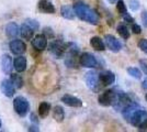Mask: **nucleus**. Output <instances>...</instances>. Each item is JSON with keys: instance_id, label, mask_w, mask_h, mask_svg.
Listing matches in <instances>:
<instances>
[{"instance_id": "23", "label": "nucleus", "mask_w": 147, "mask_h": 132, "mask_svg": "<svg viewBox=\"0 0 147 132\" xmlns=\"http://www.w3.org/2000/svg\"><path fill=\"white\" fill-rule=\"evenodd\" d=\"M61 14L63 18L68 20H73L75 18V10H73L70 7L68 6H63L61 8Z\"/></svg>"}, {"instance_id": "35", "label": "nucleus", "mask_w": 147, "mask_h": 132, "mask_svg": "<svg viewBox=\"0 0 147 132\" xmlns=\"http://www.w3.org/2000/svg\"><path fill=\"white\" fill-rule=\"evenodd\" d=\"M31 121H32V122H33V123H37V119H36V117H35V114H33V113H32V114H31Z\"/></svg>"}, {"instance_id": "36", "label": "nucleus", "mask_w": 147, "mask_h": 132, "mask_svg": "<svg viewBox=\"0 0 147 132\" xmlns=\"http://www.w3.org/2000/svg\"><path fill=\"white\" fill-rule=\"evenodd\" d=\"M142 87H143V89H145V90H147V78L143 82V84H142Z\"/></svg>"}, {"instance_id": "17", "label": "nucleus", "mask_w": 147, "mask_h": 132, "mask_svg": "<svg viewBox=\"0 0 147 132\" xmlns=\"http://www.w3.org/2000/svg\"><path fill=\"white\" fill-rule=\"evenodd\" d=\"M1 69L2 72L7 74V75H10L11 74V70H12V61H11V57L9 56L8 54H5L1 57Z\"/></svg>"}, {"instance_id": "27", "label": "nucleus", "mask_w": 147, "mask_h": 132, "mask_svg": "<svg viewBox=\"0 0 147 132\" xmlns=\"http://www.w3.org/2000/svg\"><path fill=\"white\" fill-rule=\"evenodd\" d=\"M127 73H129L132 77L136 78V79H141L142 78L141 70L137 68V67H129V68H127Z\"/></svg>"}, {"instance_id": "6", "label": "nucleus", "mask_w": 147, "mask_h": 132, "mask_svg": "<svg viewBox=\"0 0 147 132\" xmlns=\"http://www.w3.org/2000/svg\"><path fill=\"white\" fill-rule=\"evenodd\" d=\"M115 97H117V93L114 90H105L102 94L99 96L98 101L99 105L103 106V107H109V106H112L113 102L115 100Z\"/></svg>"}, {"instance_id": "20", "label": "nucleus", "mask_w": 147, "mask_h": 132, "mask_svg": "<svg viewBox=\"0 0 147 132\" xmlns=\"http://www.w3.org/2000/svg\"><path fill=\"white\" fill-rule=\"evenodd\" d=\"M13 67L19 73L24 72L25 68H26V58L24 56H19L17 58H14V61H13Z\"/></svg>"}, {"instance_id": "18", "label": "nucleus", "mask_w": 147, "mask_h": 132, "mask_svg": "<svg viewBox=\"0 0 147 132\" xmlns=\"http://www.w3.org/2000/svg\"><path fill=\"white\" fill-rule=\"evenodd\" d=\"M19 31H20V28H19L17 23L14 22H10L8 23L6 26V35L9 39H13L16 38L19 34Z\"/></svg>"}, {"instance_id": "33", "label": "nucleus", "mask_w": 147, "mask_h": 132, "mask_svg": "<svg viewBox=\"0 0 147 132\" xmlns=\"http://www.w3.org/2000/svg\"><path fill=\"white\" fill-rule=\"evenodd\" d=\"M141 19H142V22H143L144 26L147 28V11H143V12H142Z\"/></svg>"}, {"instance_id": "29", "label": "nucleus", "mask_w": 147, "mask_h": 132, "mask_svg": "<svg viewBox=\"0 0 147 132\" xmlns=\"http://www.w3.org/2000/svg\"><path fill=\"white\" fill-rule=\"evenodd\" d=\"M138 46H140V49H141L144 53L147 54V40L146 39H142L141 41L138 42Z\"/></svg>"}, {"instance_id": "9", "label": "nucleus", "mask_w": 147, "mask_h": 132, "mask_svg": "<svg viewBox=\"0 0 147 132\" xmlns=\"http://www.w3.org/2000/svg\"><path fill=\"white\" fill-rule=\"evenodd\" d=\"M104 40H105V44L108 46V49L114 53L120 52L122 49V44L120 43V41L117 40L115 37H113L112 34H107L104 35Z\"/></svg>"}, {"instance_id": "24", "label": "nucleus", "mask_w": 147, "mask_h": 132, "mask_svg": "<svg viewBox=\"0 0 147 132\" xmlns=\"http://www.w3.org/2000/svg\"><path fill=\"white\" fill-rule=\"evenodd\" d=\"M49 110H51V104L45 102V101L40 104V106H38V114H40L42 118H45V117L49 116Z\"/></svg>"}, {"instance_id": "31", "label": "nucleus", "mask_w": 147, "mask_h": 132, "mask_svg": "<svg viewBox=\"0 0 147 132\" xmlns=\"http://www.w3.org/2000/svg\"><path fill=\"white\" fill-rule=\"evenodd\" d=\"M140 66H141L142 70L147 75V58H143L140 61Z\"/></svg>"}, {"instance_id": "25", "label": "nucleus", "mask_w": 147, "mask_h": 132, "mask_svg": "<svg viewBox=\"0 0 147 132\" xmlns=\"http://www.w3.org/2000/svg\"><path fill=\"white\" fill-rule=\"evenodd\" d=\"M10 81H11L13 86L17 88V89H19V88H21L23 86V79L18 74H10Z\"/></svg>"}, {"instance_id": "12", "label": "nucleus", "mask_w": 147, "mask_h": 132, "mask_svg": "<svg viewBox=\"0 0 147 132\" xmlns=\"http://www.w3.org/2000/svg\"><path fill=\"white\" fill-rule=\"evenodd\" d=\"M0 89H1V93L7 96V97H9V98H11L14 93H16V89L17 88L13 86V84L11 83L10 79H3L1 84H0Z\"/></svg>"}, {"instance_id": "4", "label": "nucleus", "mask_w": 147, "mask_h": 132, "mask_svg": "<svg viewBox=\"0 0 147 132\" xmlns=\"http://www.w3.org/2000/svg\"><path fill=\"white\" fill-rule=\"evenodd\" d=\"M134 104V101L129 98V95H126L125 93H117V97H115V100L113 102V108L117 110V111H121L122 112L125 108H127L129 105Z\"/></svg>"}, {"instance_id": "14", "label": "nucleus", "mask_w": 147, "mask_h": 132, "mask_svg": "<svg viewBox=\"0 0 147 132\" xmlns=\"http://www.w3.org/2000/svg\"><path fill=\"white\" fill-rule=\"evenodd\" d=\"M117 12H119V14H120L126 22H129V23H133V22H134V19L127 13V8H126V5L124 3L123 0H117Z\"/></svg>"}, {"instance_id": "39", "label": "nucleus", "mask_w": 147, "mask_h": 132, "mask_svg": "<svg viewBox=\"0 0 147 132\" xmlns=\"http://www.w3.org/2000/svg\"><path fill=\"white\" fill-rule=\"evenodd\" d=\"M145 99H146V101H147V94L145 95Z\"/></svg>"}, {"instance_id": "13", "label": "nucleus", "mask_w": 147, "mask_h": 132, "mask_svg": "<svg viewBox=\"0 0 147 132\" xmlns=\"http://www.w3.org/2000/svg\"><path fill=\"white\" fill-rule=\"evenodd\" d=\"M61 102L65 104L68 107H73V108H79L82 107V101L80 100L79 98L71 96V95H64L61 97Z\"/></svg>"}, {"instance_id": "8", "label": "nucleus", "mask_w": 147, "mask_h": 132, "mask_svg": "<svg viewBox=\"0 0 147 132\" xmlns=\"http://www.w3.org/2000/svg\"><path fill=\"white\" fill-rule=\"evenodd\" d=\"M66 50H67V45L64 44L61 41H54V42H52V43L49 44V52L55 57H57V58H61L64 55V53L66 52Z\"/></svg>"}, {"instance_id": "1", "label": "nucleus", "mask_w": 147, "mask_h": 132, "mask_svg": "<svg viewBox=\"0 0 147 132\" xmlns=\"http://www.w3.org/2000/svg\"><path fill=\"white\" fill-rule=\"evenodd\" d=\"M124 119L126 120L132 126L136 127L137 129L143 125V122L147 119V111L143 107L132 104L127 108H125L122 111Z\"/></svg>"}, {"instance_id": "32", "label": "nucleus", "mask_w": 147, "mask_h": 132, "mask_svg": "<svg viewBox=\"0 0 147 132\" xmlns=\"http://www.w3.org/2000/svg\"><path fill=\"white\" fill-rule=\"evenodd\" d=\"M132 31H133V33H135V34H141L142 33V28L141 25L136 24V23H132Z\"/></svg>"}, {"instance_id": "7", "label": "nucleus", "mask_w": 147, "mask_h": 132, "mask_svg": "<svg viewBox=\"0 0 147 132\" xmlns=\"http://www.w3.org/2000/svg\"><path fill=\"white\" fill-rule=\"evenodd\" d=\"M85 81L89 89L92 91H99L100 89V81H99V75L96 72H88L85 77Z\"/></svg>"}, {"instance_id": "16", "label": "nucleus", "mask_w": 147, "mask_h": 132, "mask_svg": "<svg viewBox=\"0 0 147 132\" xmlns=\"http://www.w3.org/2000/svg\"><path fill=\"white\" fill-rule=\"evenodd\" d=\"M37 9L42 13H55V7L49 0H40L37 2Z\"/></svg>"}, {"instance_id": "28", "label": "nucleus", "mask_w": 147, "mask_h": 132, "mask_svg": "<svg viewBox=\"0 0 147 132\" xmlns=\"http://www.w3.org/2000/svg\"><path fill=\"white\" fill-rule=\"evenodd\" d=\"M24 23L29 25L30 28H32L34 31H37V30H38V28H40L38 22H37L36 20H34V19H26L24 21Z\"/></svg>"}, {"instance_id": "26", "label": "nucleus", "mask_w": 147, "mask_h": 132, "mask_svg": "<svg viewBox=\"0 0 147 132\" xmlns=\"http://www.w3.org/2000/svg\"><path fill=\"white\" fill-rule=\"evenodd\" d=\"M117 33L120 34V37H121V38H123L124 40H127V39L129 38V29H127V26H126L125 24H123V23H121V24L117 25Z\"/></svg>"}, {"instance_id": "10", "label": "nucleus", "mask_w": 147, "mask_h": 132, "mask_svg": "<svg viewBox=\"0 0 147 132\" xmlns=\"http://www.w3.org/2000/svg\"><path fill=\"white\" fill-rule=\"evenodd\" d=\"M9 49L16 55H21L26 51V45L21 40H12L9 43Z\"/></svg>"}, {"instance_id": "38", "label": "nucleus", "mask_w": 147, "mask_h": 132, "mask_svg": "<svg viewBox=\"0 0 147 132\" xmlns=\"http://www.w3.org/2000/svg\"><path fill=\"white\" fill-rule=\"evenodd\" d=\"M108 1H109L110 3H114V2H117V0H108Z\"/></svg>"}, {"instance_id": "22", "label": "nucleus", "mask_w": 147, "mask_h": 132, "mask_svg": "<svg viewBox=\"0 0 147 132\" xmlns=\"http://www.w3.org/2000/svg\"><path fill=\"white\" fill-rule=\"evenodd\" d=\"M53 118L57 121V122H63L65 119V111L63 107L61 106H55L53 109Z\"/></svg>"}, {"instance_id": "30", "label": "nucleus", "mask_w": 147, "mask_h": 132, "mask_svg": "<svg viewBox=\"0 0 147 132\" xmlns=\"http://www.w3.org/2000/svg\"><path fill=\"white\" fill-rule=\"evenodd\" d=\"M129 8L133 10V11H136L140 9V2L137 0H129Z\"/></svg>"}, {"instance_id": "19", "label": "nucleus", "mask_w": 147, "mask_h": 132, "mask_svg": "<svg viewBox=\"0 0 147 132\" xmlns=\"http://www.w3.org/2000/svg\"><path fill=\"white\" fill-rule=\"evenodd\" d=\"M19 34L21 35V38L25 39V40H31L32 37H33V34H34V30L30 28L28 24H23L20 26V31H19Z\"/></svg>"}, {"instance_id": "15", "label": "nucleus", "mask_w": 147, "mask_h": 132, "mask_svg": "<svg viewBox=\"0 0 147 132\" xmlns=\"http://www.w3.org/2000/svg\"><path fill=\"white\" fill-rule=\"evenodd\" d=\"M32 46L38 51H43L44 49H46L47 46V39L44 34H38L36 37H34V39L32 40Z\"/></svg>"}, {"instance_id": "37", "label": "nucleus", "mask_w": 147, "mask_h": 132, "mask_svg": "<svg viewBox=\"0 0 147 132\" xmlns=\"http://www.w3.org/2000/svg\"><path fill=\"white\" fill-rule=\"evenodd\" d=\"M29 130H30V131H38V128H36V126L35 127L33 126V127H31Z\"/></svg>"}, {"instance_id": "2", "label": "nucleus", "mask_w": 147, "mask_h": 132, "mask_svg": "<svg viewBox=\"0 0 147 132\" xmlns=\"http://www.w3.org/2000/svg\"><path fill=\"white\" fill-rule=\"evenodd\" d=\"M74 10H75V13L76 16L79 18L80 20L85 21V22H88L90 24H94L97 25L100 21V18H99V14L92 8L84 3V2H77L75 6H74Z\"/></svg>"}, {"instance_id": "21", "label": "nucleus", "mask_w": 147, "mask_h": 132, "mask_svg": "<svg viewBox=\"0 0 147 132\" xmlns=\"http://www.w3.org/2000/svg\"><path fill=\"white\" fill-rule=\"evenodd\" d=\"M90 45L96 51H104L105 50V45H104L102 39L99 37H92L90 39Z\"/></svg>"}, {"instance_id": "11", "label": "nucleus", "mask_w": 147, "mask_h": 132, "mask_svg": "<svg viewBox=\"0 0 147 132\" xmlns=\"http://www.w3.org/2000/svg\"><path fill=\"white\" fill-rule=\"evenodd\" d=\"M99 81L102 86H110L115 82V75L111 70H103L99 74Z\"/></svg>"}, {"instance_id": "40", "label": "nucleus", "mask_w": 147, "mask_h": 132, "mask_svg": "<svg viewBox=\"0 0 147 132\" xmlns=\"http://www.w3.org/2000/svg\"><path fill=\"white\" fill-rule=\"evenodd\" d=\"M0 128H1V120H0Z\"/></svg>"}, {"instance_id": "5", "label": "nucleus", "mask_w": 147, "mask_h": 132, "mask_svg": "<svg viewBox=\"0 0 147 132\" xmlns=\"http://www.w3.org/2000/svg\"><path fill=\"white\" fill-rule=\"evenodd\" d=\"M79 64L82 67H87V68L98 67V61H97L96 56L88 52L82 53L79 56Z\"/></svg>"}, {"instance_id": "3", "label": "nucleus", "mask_w": 147, "mask_h": 132, "mask_svg": "<svg viewBox=\"0 0 147 132\" xmlns=\"http://www.w3.org/2000/svg\"><path fill=\"white\" fill-rule=\"evenodd\" d=\"M13 108L20 117H25L30 110V104L26 98L22 96H18L13 99Z\"/></svg>"}, {"instance_id": "34", "label": "nucleus", "mask_w": 147, "mask_h": 132, "mask_svg": "<svg viewBox=\"0 0 147 132\" xmlns=\"http://www.w3.org/2000/svg\"><path fill=\"white\" fill-rule=\"evenodd\" d=\"M146 129H147V119L143 122V125L138 128V130H146Z\"/></svg>"}]
</instances>
